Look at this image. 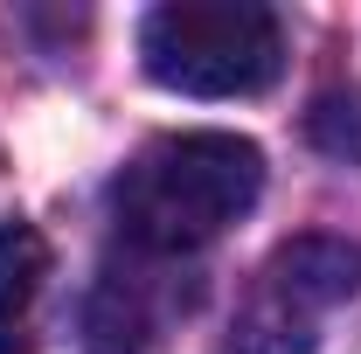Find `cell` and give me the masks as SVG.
<instances>
[{
    "label": "cell",
    "instance_id": "4",
    "mask_svg": "<svg viewBox=\"0 0 361 354\" xmlns=\"http://www.w3.org/2000/svg\"><path fill=\"white\" fill-rule=\"evenodd\" d=\"M49 285V243L35 222H0V354H28V326Z\"/></svg>",
    "mask_w": 361,
    "mask_h": 354
},
{
    "label": "cell",
    "instance_id": "1",
    "mask_svg": "<svg viewBox=\"0 0 361 354\" xmlns=\"http://www.w3.org/2000/svg\"><path fill=\"white\" fill-rule=\"evenodd\" d=\"M264 195V146L243 133H160L111 181V222L146 257H188Z\"/></svg>",
    "mask_w": 361,
    "mask_h": 354
},
{
    "label": "cell",
    "instance_id": "3",
    "mask_svg": "<svg viewBox=\"0 0 361 354\" xmlns=\"http://www.w3.org/2000/svg\"><path fill=\"white\" fill-rule=\"evenodd\" d=\"M348 299H361V243L319 236V229L292 236L257 264L229 319V354H313L326 319Z\"/></svg>",
    "mask_w": 361,
    "mask_h": 354
},
{
    "label": "cell",
    "instance_id": "2",
    "mask_svg": "<svg viewBox=\"0 0 361 354\" xmlns=\"http://www.w3.org/2000/svg\"><path fill=\"white\" fill-rule=\"evenodd\" d=\"M139 70L180 97H264L285 77V28L250 0H167L139 21Z\"/></svg>",
    "mask_w": 361,
    "mask_h": 354
}]
</instances>
